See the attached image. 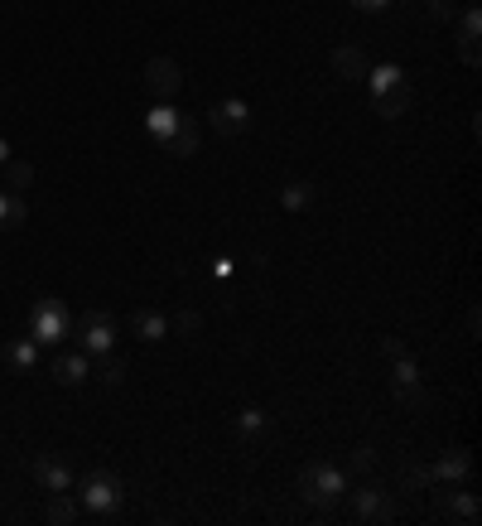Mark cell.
Here are the masks:
<instances>
[{
	"instance_id": "obj_28",
	"label": "cell",
	"mask_w": 482,
	"mask_h": 526,
	"mask_svg": "<svg viewBox=\"0 0 482 526\" xmlns=\"http://www.w3.org/2000/svg\"><path fill=\"white\" fill-rule=\"evenodd\" d=\"M425 5H429V15H434L439 25H449V20H454V5H449V0H425Z\"/></svg>"
},
{
	"instance_id": "obj_1",
	"label": "cell",
	"mask_w": 482,
	"mask_h": 526,
	"mask_svg": "<svg viewBox=\"0 0 482 526\" xmlns=\"http://www.w3.org/2000/svg\"><path fill=\"white\" fill-rule=\"evenodd\" d=\"M367 87H372L376 116H386V121L405 116L410 102H415V87H410L401 63H376V68H367Z\"/></svg>"
},
{
	"instance_id": "obj_32",
	"label": "cell",
	"mask_w": 482,
	"mask_h": 526,
	"mask_svg": "<svg viewBox=\"0 0 482 526\" xmlns=\"http://www.w3.org/2000/svg\"><path fill=\"white\" fill-rule=\"evenodd\" d=\"M352 5H357V10H391L396 0H352Z\"/></svg>"
},
{
	"instance_id": "obj_15",
	"label": "cell",
	"mask_w": 482,
	"mask_h": 526,
	"mask_svg": "<svg viewBox=\"0 0 482 526\" xmlns=\"http://www.w3.org/2000/svg\"><path fill=\"white\" fill-rule=\"evenodd\" d=\"M328 63H333L338 83H362V78H367V68H372V63H367V54H362L357 44H343V49H333V58H328Z\"/></svg>"
},
{
	"instance_id": "obj_26",
	"label": "cell",
	"mask_w": 482,
	"mask_h": 526,
	"mask_svg": "<svg viewBox=\"0 0 482 526\" xmlns=\"http://www.w3.org/2000/svg\"><path fill=\"white\" fill-rule=\"evenodd\" d=\"M429 483H434L429 464H410V469H405V488H429Z\"/></svg>"
},
{
	"instance_id": "obj_24",
	"label": "cell",
	"mask_w": 482,
	"mask_h": 526,
	"mask_svg": "<svg viewBox=\"0 0 482 526\" xmlns=\"http://www.w3.org/2000/svg\"><path fill=\"white\" fill-rule=\"evenodd\" d=\"M29 184H34V165H29V160H10V165H5V189H10V194H25Z\"/></svg>"
},
{
	"instance_id": "obj_9",
	"label": "cell",
	"mask_w": 482,
	"mask_h": 526,
	"mask_svg": "<svg viewBox=\"0 0 482 526\" xmlns=\"http://www.w3.org/2000/svg\"><path fill=\"white\" fill-rule=\"evenodd\" d=\"M179 126H184V111L174 107V102H155V107L145 111V136L155 140L160 150H169V145H174Z\"/></svg>"
},
{
	"instance_id": "obj_31",
	"label": "cell",
	"mask_w": 482,
	"mask_h": 526,
	"mask_svg": "<svg viewBox=\"0 0 482 526\" xmlns=\"http://www.w3.org/2000/svg\"><path fill=\"white\" fill-rule=\"evenodd\" d=\"M213 276H217V280H232V256H217V261H213Z\"/></svg>"
},
{
	"instance_id": "obj_20",
	"label": "cell",
	"mask_w": 482,
	"mask_h": 526,
	"mask_svg": "<svg viewBox=\"0 0 482 526\" xmlns=\"http://www.w3.org/2000/svg\"><path fill=\"white\" fill-rule=\"evenodd\" d=\"M309 203H314V184H309V179H290V184L280 189V208H285V213H304Z\"/></svg>"
},
{
	"instance_id": "obj_30",
	"label": "cell",
	"mask_w": 482,
	"mask_h": 526,
	"mask_svg": "<svg viewBox=\"0 0 482 526\" xmlns=\"http://www.w3.org/2000/svg\"><path fill=\"white\" fill-rule=\"evenodd\" d=\"M381 353H386V358H401V353H405V343L396 338V333H386V338H381Z\"/></svg>"
},
{
	"instance_id": "obj_33",
	"label": "cell",
	"mask_w": 482,
	"mask_h": 526,
	"mask_svg": "<svg viewBox=\"0 0 482 526\" xmlns=\"http://www.w3.org/2000/svg\"><path fill=\"white\" fill-rule=\"evenodd\" d=\"M10 160H15V150H10V140H5V136H0V169H5V165H10Z\"/></svg>"
},
{
	"instance_id": "obj_12",
	"label": "cell",
	"mask_w": 482,
	"mask_h": 526,
	"mask_svg": "<svg viewBox=\"0 0 482 526\" xmlns=\"http://www.w3.org/2000/svg\"><path fill=\"white\" fill-rule=\"evenodd\" d=\"M49 372H54L58 387H82V382L92 377V358H87L82 348H63V353L49 362Z\"/></svg>"
},
{
	"instance_id": "obj_19",
	"label": "cell",
	"mask_w": 482,
	"mask_h": 526,
	"mask_svg": "<svg viewBox=\"0 0 482 526\" xmlns=\"http://www.w3.org/2000/svg\"><path fill=\"white\" fill-rule=\"evenodd\" d=\"M5 362H10L15 372H34V367H39V343H34V338H15V343H5Z\"/></svg>"
},
{
	"instance_id": "obj_5",
	"label": "cell",
	"mask_w": 482,
	"mask_h": 526,
	"mask_svg": "<svg viewBox=\"0 0 482 526\" xmlns=\"http://www.w3.org/2000/svg\"><path fill=\"white\" fill-rule=\"evenodd\" d=\"M78 348L87 358H107L116 353V319H111L107 309H87L78 319Z\"/></svg>"
},
{
	"instance_id": "obj_21",
	"label": "cell",
	"mask_w": 482,
	"mask_h": 526,
	"mask_svg": "<svg viewBox=\"0 0 482 526\" xmlns=\"http://www.w3.org/2000/svg\"><path fill=\"white\" fill-rule=\"evenodd\" d=\"M266 430H270V416L261 411V406H241L237 411V435L241 440H261Z\"/></svg>"
},
{
	"instance_id": "obj_16",
	"label": "cell",
	"mask_w": 482,
	"mask_h": 526,
	"mask_svg": "<svg viewBox=\"0 0 482 526\" xmlns=\"http://www.w3.org/2000/svg\"><path fill=\"white\" fill-rule=\"evenodd\" d=\"M429 473H434V483H463L473 473V454L468 449H444L439 464H429Z\"/></svg>"
},
{
	"instance_id": "obj_6",
	"label": "cell",
	"mask_w": 482,
	"mask_h": 526,
	"mask_svg": "<svg viewBox=\"0 0 482 526\" xmlns=\"http://www.w3.org/2000/svg\"><path fill=\"white\" fill-rule=\"evenodd\" d=\"M145 87H150L155 102H174L184 92V68L174 58H150L145 63Z\"/></svg>"
},
{
	"instance_id": "obj_2",
	"label": "cell",
	"mask_w": 482,
	"mask_h": 526,
	"mask_svg": "<svg viewBox=\"0 0 482 526\" xmlns=\"http://www.w3.org/2000/svg\"><path fill=\"white\" fill-rule=\"evenodd\" d=\"M299 498L309 502V507H333V502L348 498V473L338 469V464H323V459H314L309 469L299 473Z\"/></svg>"
},
{
	"instance_id": "obj_13",
	"label": "cell",
	"mask_w": 482,
	"mask_h": 526,
	"mask_svg": "<svg viewBox=\"0 0 482 526\" xmlns=\"http://www.w3.org/2000/svg\"><path fill=\"white\" fill-rule=\"evenodd\" d=\"M478 39H482V10H478V0H473V5L458 15V54H463L468 68H478V63H482Z\"/></svg>"
},
{
	"instance_id": "obj_23",
	"label": "cell",
	"mask_w": 482,
	"mask_h": 526,
	"mask_svg": "<svg viewBox=\"0 0 482 526\" xmlns=\"http://www.w3.org/2000/svg\"><path fill=\"white\" fill-rule=\"evenodd\" d=\"M58 502H49V512H44V517H49V522L54 526H73L82 517V502H73L68 498V493H54Z\"/></svg>"
},
{
	"instance_id": "obj_17",
	"label": "cell",
	"mask_w": 482,
	"mask_h": 526,
	"mask_svg": "<svg viewBox=\"0 0 482 526\" xmlns=\"http://www.w3.org/2000/svg\"><path fill=\"white\" fill-rule=\"evenodd\" d=\"M131 333L140 338V343H164V338H169V319H164L160 309H135Z\"/></svg>"
},
{
	"instance_id": "obj_22",
	"label": "cell",
	"mask_w": 482,
	"mask_h": 526,
	"mask_svg": "<svg viewBox=\"0 0 482 526\" xmlns=\"http://www.w3.org/2000/svg\"><path fill=\"white\" fill-rule=\"evenodd\" d=\"M164 155H179V160H188V155H198V121H193V116H184L179 136H174V145H169Z\"/></svg>"
},
{
	"instance_id": "obj_25",
	"label": "cell",
	"mask_w": 482,
	"mask_h": 526,
	"mask_svg": "<svg viewBox=\"0 0 482 526\" xmlns=\"http://www.w3.org/2000/svg\"><path fill=\"white\" fill-rule=\"evenodd\" d=\"M102 382H107V387H121V382H126V362L121 358H102Z\"/></svg>"
},
{
	"instance_id": "obj_18",
	"label": "cell",
	"mask_w": 482,
	"mask_h": 526,
	"mask_svg": "<svg viewBox=\"0 0 482 526\" xmlns=\"http://www.w3.org/2000/svg\"><path fill=\"white\" fill-rule=\"evenodd\" d=\"M25 222H29V203L20 194H10V189H0V232H15Z\"/></svg>"
},
{
	"instance_id": "obj_3",
	"label": "cell",
	"mask_w": 482,
	"mask_h": 526,
	"mask_svg": "<svg viewBox=\"0 0 482 526\" xmlns=\"http://www.w3.org/2000/svg\"><path fill=\"white\" fill-rule=\"evenodd\" d=\"M78 502H82V512H92V517H116L126 507V483L111 469H92L82 478Z\"/></svg>"
},
{
	"instance_id": "obj_4",
	"label": "cell",
	"mask_w": 482,
	"mask_h": 526,
	"mask_svg": "<svg viewBox=\"0 0 482 526\" xmlns=\"http://www.w3.org/2000/svg\"><path fill=\"white\" fill-rule=\"evenodd\" d=\"M68 329H73V314H68L63 300H54V295L34 300V309H29V338H34L39 348H58V343H68Z\"/></svg>"
},
{
	"instance_id": "obj_10",
	"label": "cell",
	"mask_w": 482,
	"mask_h": 526,
	"mask_svg": "<svg viewBox=\"0 0 482 526\" xmlns=\"http://www.w3.org/2000/svg\"><path fill=\"white\" fill-rule=\"evenodd\" d=\"M29 473H34V483H39L44 493H68V488H73V464H68L63 454H39V459L29 464Z\"/></svg>"
},
{
	"instance_id": "obj_29",
	"label": "cell",
	"mask_w": 482,
	"mask_h": 526,
	"mask_svg": "<svg viewBox=\"0 0 482 526\" xmlns=\"http://www.w3.org/2000/svg\"><path fill=\"white\" fill-rule=\"evenodd\" d=\"M179 329H184V333H198V329H203V314H198V309L179 314Z\"/></svg>"
},
{
	"instance_id": "obj_27",
	"label": "cell",
	"mask_w": 482,
	"mask_h": 526,
	"mask_svg": "<svg viewBox=\"0 0 482 526\" xmlns=\"http://www.w3.org/2000/svg\"><path fill=\"white\" fill-rule=\"evenodd\" d=\"M372 464H376V449H367V444H362V449H352V464H348L352 473H372Z\"/></svg>"
},
{
	"instance_id": "obj_14",
	"label": "cell",
	"mask_w": 482,
	"mask_h": 526,
	"mask_svg": "<svg viewBox=\"0 0 482 526\" xmlns=\"http://www.w3.org/2000/svg\"><path fill=\"white\" fill-rule=\"evenodd\" d=\"M439 512L444 517H454V522H478L482 517V498L478 493H468V488H439Z\"/></svg>"
},
{
	"instance_id": "obj_11",
	"label": "cell",
	"mask_w": 482,
	"mask_h": 526,
	"mask_svg": "<svg viewBox=\"0 0 482 526\" xmlns=\"http://www.w3.org/2000/svg\"><path fill=\"white\" fill-rule=\"evenodd\" d=\"M208 121H213L217 136L232 140V136H241V131L251 126V107H246L241 97H222V102H217V107L208 111Z\"/></svg>"
},
{
	"instance_id": "obj_8",
	"label": "cell",
	"mask_w": 482,
	"mask_h": 526,
	"mask_svg": "<svg viewBox=\"0 0 482 526\" xmlns=\"http://www.w3.org/2000/svg\"><path fill=\"white\" fill-rule=\"evenodd\" d=\"M348 507H352V517H357V522H391V517H396V498H391L386 488H372V483H367V488H357Z\"/></svg>"
},
{
	"instance_id": "obj_7",
	"label": "cell",
	"mask_w": 482,
	"mask_h": 526,
	"mask_svg": "<svg viewBox=\"0 0 482 526\" xmlns=\"http://www.w3.org/2000/svg\"><path fill=\"white\" fill-rule=\"evenodd\" d=\"M391 391H396L401 406H425V382H420V367L410 353L391 358Z\"/></svg>"
}]
</instances>
